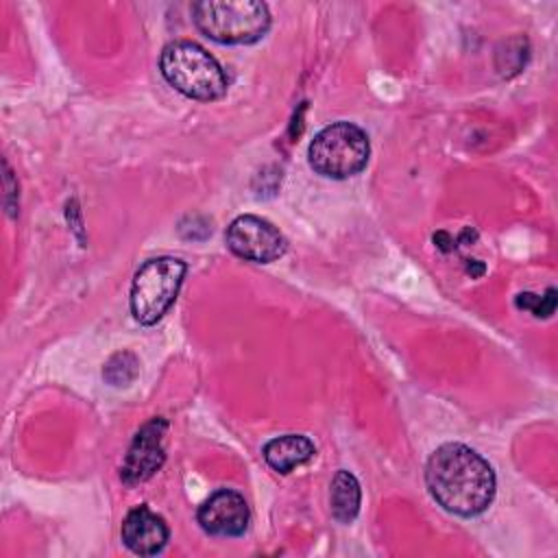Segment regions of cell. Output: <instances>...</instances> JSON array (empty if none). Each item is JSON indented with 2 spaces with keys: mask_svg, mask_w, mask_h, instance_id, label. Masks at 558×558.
<instances>
[{
  "mask_svg": "<svg viewBox=\"0 0 558 558\" xmlns=\"http://www.w3.org/2000/svg\"><path fill=\"white\" fill-rule=\"evenodd\" d=\"M331 514L340 523H351L357 517L360 510V484L355 475L340 469L331 480V493H329Z\"/></svg>",
  "mask_w": 558,
  "mask_h": 558,
  "instance_id": "8fae6325",
  "label": "cell"
},
{
  "mask_svg": "<svg viewBox=\"0 0 558 558\" xmlns=\"http://www.w3.org/2000/svg\"><path fill=\"white\" fill-rule=\"evenodd\" d=\"M371 144L353 122H333L318 131L307 148L310 166L329 179H349L366 168Z\"/></svg>",
  "mask_w": 558,
  "mask_h": 558,
  "instance_id": "277c9868",
  "label": "cell"
},
{
  "mask_svg": "<svg viewBox=\"0 0 558 558\" xmlns=\"http://www.w3.org/2000/svg\"><path fill=\"white\" fill-rule=\"evenodd\" d=\"M514 305H517L519 310L532 312L536 318H547V316H551L554 310H556V290L549 288L543 296H536V294H532V292H521V294H517Z\"/></svg>",
  "mask_w": 558,
  "mask_h": 558,
  "instance_id": "4fadbf2b",
  "label": "cell"
},
{
  "mask_svg": "<svg viewBox=\"0 0 558 558\" xmlns=\"http://www.w3.org/2000/svg\"><path fill=\"white\" fill-rule=\"evenodd\" d=\"M102 375H105L107 381H111L113 386H124V384H129V381L137 375V360H135L131 353H116V355L107 362Z\"/></svg>",
  "mask_w": 558,
  "mask_h": 558,
  "instance_id": "7c38bea8",
  "label": "cell"
},
{
  "mask_svg": "<svg viewBox=\"0 0 558 558\" xmlns=\"http://www.w3.org/2000/svg\"><path fill=\"white\" fill-rule=\"evenodd\" d=\"M192 17L218 44H253L270 28V11L257 0H201L192 4Z\"/></svg>",
  "mask_w": 558,
  "mask_h": 558,
  "instance_id": "3957f363",
  "label": "cell"
},
{
  "mask_svg": "<svg viewBox=\"0 0 558 558\" xmlns=\"http://www.w3.org/2000/svg\"><path fill=\"white\" fill-rule=\"evenodd\" d=\"M196 519L211 536H240L248 527L251 512L246 499L238 490L220 488L201 504Z\"/></svg>",
  "mask_w": 558,
  "mask_h": 558,
  "instance_id": "ba28073f",
  "label": "cell"
},
{
  "mask_svg": "<svg viewBox=\"0 0 558 558\" xmlns=\"http://www.w3.org/2000/svg\"><path fill=\"white\" fill-rule=\"evenodd\" d=\"M122 543L137 556H155L159 554L170 536V530L157 512L148 506H135L122 521Z\"/></svg>",
  "mask_w": 558,
  "mask_h": 558,
  "instance_id": "9c48e42d",
  "label": "cell"
},
{
  "mask_svg": "<svg viewBox=\"0 0 558 558\" xmlns=\"http://www.w3.org/2000/svg\"><path fill=\"white\" fill-rule=\"evenodd\" d=\"M166 429L168 423L161 416H155L140 427L120 471V477L126 486L146 482L163 464Z\"/></svg>",
  "mask_w": 558,
  "mask_h": 558,
  "instance_id": "52a82bcc",
  "label": "cell"
},
{
  "mask_svg": "<svg viewBox=\"0 0 558 558\" xmlns=\"http://www.w3.org/2000/svg\"><path fill=\"white\" fill-rule=\"evenodd\" d=\"M316 453L314 442L303 434H286L272 438L264 447V460L277 473H290L296 466L310 462Z\"/></svg>",
  "mask_w": 558,
  "mask_h": 558,
  "instance_id": "30bf717a",
  "label": "cell"
},
{
  "mask_svg": "<svg viewBox=\"0 0 558 558\" xmlns=\"http://www.w3.org/2000/svg\"><path fill=\"white\" fill-rule=\"evenodd\" d=\"M179 257H153L144 262L131 283V314L140 325H155L174 303L185 277Z\"/></svg>",
  "mask_w": 558,
  "mask_h": 558,
  "instance_id": "5b68a950",
  "label": "cell"
},
{
  "mask_svg": "<svg viewBox=\"0 0 558 558\" xmlns=\"http://www.w3.org/2000/svg\"><path fill=\"white\" fill-rule=\"evenodd\" d=\"M425 482L429 495L451 514H482L495 497V473L490 464L462 442L440 445L427 460Z\"/></svg>",
  "mask_w": 558,
  "mask_h": 558,
  "instance_id": "6da1fadb",
  "label": "cell"
},
{
  "mask_svg": "<svg viewBox=\"0 0 558 558\" xmlns=\"http://www.w3.org/2000/svg\"><path fill=\"white\" fill-rule=\"evenodd\" d=\"M225 242L231 253H235L242 259L257 262V264L275 262L288 248L283 233L266 218H259L253 214L238 216L227 227Z\"/></svg>",
  "mask_w": 558,
  "mask_h": 558,
  "instance_id": "8992f818",
  "label": "cell"
},
{
  "mask_svg": "<svg viewBox=\"0 0 558 558\" xmlns=\"http://www.w3.org/2000/svg\"><path fill=\"white\" fill-rule=\"evenodd\" d=\"M163 78L192 100H218L227 92V74L220 63L198 44L170 41L159 59Z\"/></svg>",
  "mask_w": 558,
  "mask_h": 558,
  "instance_id": "7a4b0ae2",
  "label": "cell"
}]
</instances>
